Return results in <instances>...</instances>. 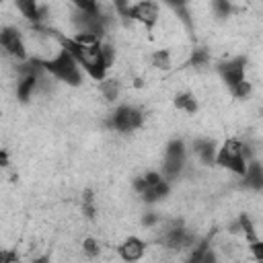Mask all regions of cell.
<instances>
[{"label": "cell", "mask_w": 263, "mask_h": 263, "mask_svg": "<svg viewBox=\"0 0 263 263\" xmlns=\"http://www.w3.org/2000/svg\"><path fill=\"white\" fill-rule=\"evenodd\" d=\"M53 35H55V41L60 43V47L74 55V60L78 62V66L82 68V72L86 76H90L97 82H103L107 78L109 66L105 60L103 41H99L95 45H84V43H78L72 35H62L58 31H53Z\"/></svg>", "instance_id": "1"}, {"label": "cell", "mask_w": 263, "mask_h": 263, "mask_svg": "<svg viewBox=\"0 0 263 263\" xmlns=\"http://www.w3.org/2000/svg\"><path fill=\"white\" fill-rule=\"evenodd\" d=\"M216 72L234 99H247L251 95L253 86L247 78V58L245 55H234L224 62H218Z\"/></svg>", "instance_id": "2"}, {"label": "cell", "mask_w": 263, "mask_h": 263, "mask_svg": "<svg viewBox=\"0 0 263 263\" xmlns=\"http://www.w3.org/2000/svg\"><path fill=\"white\" fill-rule=\"evenodd\" d=\"M249 160H253L251 150L238 140V138H228L218 146V154H216V166L226 168L230 173H234L236 177H242L247 173V164Z\"/></svg>", "instance_id": "3"}, {"label": "cell", "mask_w": 263, "mask_h": 263, "mask_svg": "<svg viewBox=\"0 0 263 263\" xmlns=\"http://www.w3.org/2000/svg\"><path fill=\"white\" fill-rule=\"evenodd\" d=\"M45 74H51L53 78L70 84V86H80L82 84V68L78 66V62L74 60L72 53H68L66 49H58V53L53 58H45L39 60Z\"/></svg>", "instance_id": "4"}, {"label": "cell", "mask_w": 263, "mask_h": 263, "mask_svg": "<svg viewBox=\"0 0 263 263\" xmlns=\"http://www.w3.org/2000/svg\"><path fill=\"white\" fill-rule=\"evenodd\" d=\"M115 8L121 12V16L132 18V21H138V23L144 25L148 31L154 29V25L158 23V16H160V4H158V2H152V0L134 2V4L117 2Z\"/></svg>", "instance_id": "5"}, {"label": "cell", "mask_w": 263, "mask_h": 263, "mask_svg": "<svg viewBox=\"0 0 263 263\" xmlns=\"http://www.w3.org/2000/svg\"><path fill=\"white\" fill-rule=\"evenodd\" d=\"M142 123H144V115L134 105H117L107 119V125L121 134L136 132L138 127H142Z\"/></svg>", "instance_id": "6"}, {"label": "cell", "mask_w": 263, "mask_h": 263, "mask_svg": "<svg viewBox=\"0 0 263 263\" xmlns=\"http://www.w3.org/2000/svg\"><path fill=\"white\" fill-rule=\"evenodd\" d=\"M185 158H187V146L181 138H175L166 144L164 148V162H162V177L166 181H175L183 166H185Z\"/></svg>", "instance_id": "7"}, {"label": "cell", "mask_w": 263, "mask_h": 263, "mask_svg": "<svg viewBox=\"0 0 263 263\" xmlns=\"http://www.w3.org/2000/svg\"><path fill=\"white\" fill-rule=\"evenodd\" d=\"M0 45H2V49H4L10 58H14V60H18V62H29V53H27L25 39H23L21 31H18L16 27L4 25V27L0 29Z\"/></svg>", "instance_id": "8"}, {"label": "cell", "mask_w": 263, "mask_h": 263, "mask_svg": "<svg viewBox=\"0 0 263 263\" xmlns=\"http://www.w3.org/2000/svg\"><path fill=\"white\" fill-rule=\"evenodd\" d=\"M160 242L166 247V249H175V251H181V249H187V247H195V236L183 228V222H177L175 226H171L168 230L162 232L160 236Z\"/></svg>", "instance_id": "9"}, {"label": "cell", "mask_w": 263, "mask_h": 263, "mask_svg": "<svg viewBox=\"0 0 263 263\" xmlns=\"http://www.w3.org/2000/svg\"><path fill=\"white\" fill-rule=\"evenodd\" d=\"M146 249H148L146 240L140 238V236H136V234H132V236H125L117 245V255L125 263H136V261H140L146 255Z\"/></svg>", "instance_id": "10"}, {"label": "cell", "mask_w": 263, "mask_h": 263, "mask_svg": "<svg viewBox=\"0 0 263 263\" xmlns=\"http://www.w3.org/2000/svg\"><path fill=\"white\" fill-rule=\"evenodd\" d=\"M193 152L197 154V158H199L203 164L212 166V164H216L218 144H216L214 140H210V138H199V140L193 142Z\"/></svg>", "instance_id": "11"}, {"label": "cell", "mask_w": 263, "mask_h": 263, "mask_svg": "<svg viewBox=\"0 0 263 263\" xmlns=\"http://www.w3.org/2000/svg\"><path fill=\"white\" fill-rule=\"evenodd\" d=\"M242 185L253 189V191H263V164L259 160H249L247 164V173L240 177Z\"/></svg>", "instance_id": "12"}, {"label": "cell", "mask_w": 263, "mask_h": 263, "mask_svg": "<svg viewBox=\"0 0 263 263\" xmlns=\"http://www.w3.org/2000/svg\"><path fill=\"white\" fill-rule=\"evenodd\" d=\"M16 8L21 10V14L31 21V23H41L43 21V6H39L35 0H16Z\"/></svg>", "instance_id": "13"}, {"label": "cell", "mask_w": 263, "mask_h": 263, "mask_svg": "<svg viewBox=\"0 0 263 263\" xmlns=\"http://www.w3.org/2000/svg\"><path fill=\"white\" fill-rule=\"evenodd\" d=\"M168 193H171V181L162 179L160 183H156V185L148 187V189L142 193V199H144L146 203H156V201H162Z\"/></svg>", "instance_id": "14"}, {"label": "cell", "mask_w": 263, "mask_h": 263, "mask_svg": "<svg viewBox=\"0 0 263 263\" xmlns=\"http://www.w3.org/2000/svg\"><path fill=\"white\" fill-rule=\"evenodd\" d=\"M173 103H175V107H177L179 111L189 113V115L197 113V109H199V103H197V99H195L191 92H179V95L173 99Z\"/></svg>", "instance_id": "15"}, {"label": "cell", "mask_w": 263, "mask_h": 263, "mask_svg": "<svg viewBox=\"0 0 263 263\" xmlns=\"http://www.w3.org/2000/svg\"><path fill=\"white\" fill-rule=\"evenodd\" d=\"M99 90L103 92V97L107 101H115L117 95H119V82L113 80V78H105L103 82H99Z\"/></svg>", "instance_id": "16"}, {"label": "cell", "mask_w": 263, "mask_h": 263, "mask_svg": "<svg viewBox=\"0 0 263 263\" xmlns=\"http://www.w3.org/2000/svg\"><path fill=\"white\" fill-rule=\"evenodd\" d=\"M150 62L158 70H168L171 68V53H168V49H156V51H152Z\"/></svg>", "instance_id": "17"}, {"label": "cell", "mask_w": 263, "mask_h": 263, "mask_svg": "<svg viewBox=\"0 0 263 263\" xmlns=\"http://www.w3.org/2000/svg\"><path fill=\"white\" fill-rule=\"evenodd\" d=\"M238 228H240V232L247 236V240H249V242L257 240L255 226H253V222H251V218H249L247 214H240V216H238Z\"/></svg>", "instance_id": "18"}, {"label": "cell", "mask_w": 263, "mask_h": 263, "mask_svg": "<svg viewBox=\"0 0 263 263\" xmlns=\"http://www.w3.org/2000/svg\"><path fill=\"white\" fill-rule=\"evenodd\" d=\"M208 249H210V238L199 240V242L191 249V253H189V257H187V261H185V263H199V261H201V255H203Z\"/></svg>", "instance_id": "19"}, {"label": "cell", "mask_w": 263, "mask_h": 263, "mask_svg": "<svg viewBox=\"0 0 263 263\" xmlns=\"http://www.w3.org/2000/svg\"><path fill=\"white\" fill-rule=\"evenodd\" d=\"M82 253H84L86 257H90V259L99 257V253H101V245H99V240L92 238V236H86V238L82 240Z\"/></svg>", "instance_id": "20"}, {"label": "cell", "mask_w": 263, "mask_h": 263, "mask_svg": "<svg viewBox=\"0 0 263 263\" xmlns=\"http://www.w3.org/2000/svg\"><path fill=\"white\" fill-rule=\"evenodd\" d=\"M249 253L253 255V259L257 263H263V238H257V240L249 242Z\"/></svg>", "instance_id": "21"}, {"label": "cell", "mask_w": 263, "mask_h": 263, "mask_svg": "<svg viewBox=\"0 0 263 263\" xmlns=\"http://www.w3.org/2000/svg\"><path fill=\"white\" fill-rule=\"evenodd\" d=\"M208 60H210V55H208V51H205L203 47L195 49V51H193V55H191V64H193V66H205V64H208Z\"/></svg>", "instance_id": "22"}, {"label": "cell", "mask_w": 263, "mask_h": 263, "mask_svg": "<svg viewBox=\"0 0 263 263\" xmlns=\"http://www.w3.org/2000/svg\"><path fill=\"white\" fill-rule=\"evenodd\" d=\"M95 199H92V191L88 189V191H84V197H82V208H84V212H86V216L88 218H92L95 216Z\"/></svg>", "instance_id": "23"}, {"label": "cell", "mask_w": 263, "mask_h": 263, "mask_svg": "<svg viewBox=\"0 0 263 263\" xmlns=\"http://www.w3.org/2000/svg\"><path fill=\"white\" fill-rule=\"evenodd\" d=\"M214 8L220 12V16H228V14L232 12V6H230L228 2H220V0H218V2H214Z\"/></svg>", "instance_id": "24"}, {"label": "cell", "mask_w": 263, "mask_h": 263, "mask_svg": "<svg viewBox=\"0 0 263 263\" xmlns=\"http://www.w3.org/2000/svg\"><path fill=\"white\" fill-rule=\"evenodd\" d=\"M199 263H218V257H216V253H214L212 247L201 255V261H199Z\"/></svg>", "instance_id": "25"}, {"label": "cell", "mask_w": 263, "mask_h": 263, "mask_svg": "<svg viewBox=\"0 0 263 263\" xmlns=\"http://www.w3.org/2000/svg\"><path fill=\"white\" fill-rule=\"evenodd\" d=\"M154 222H158V218H156L152 212H150L148 216H144V218H142V224H144V226H152Z\"/></svg>", "instance_id": "26"}, {"label": "cell", "mask_w": 263, "mask_h": 263, "mask_svg": "<svg viewBox=\"0 0 263 263\" xmlns=\"http://www.w3.org/2000/svg\"><path fill=\"white\" fill-rule=\"evenodd\" d=\"M0 162H2V166H8V154H6V150H2V154H0Z\"/></svg>", "instance_id": "27"}, {"label": "cell", "mask_w": 263, "mask_h": 263, "mask_svg": "<svg viewBox=\"0 0 263 263\" xmlns=\"http://www.w3.org/2000/svg\"><path fill=\"white\" fill-rule=\"evenodd\" d=\"M31 263H49V257H45V255H43V257H37V259H33Z\"/></svg>", "instance_id": "28"}]
</instances>
